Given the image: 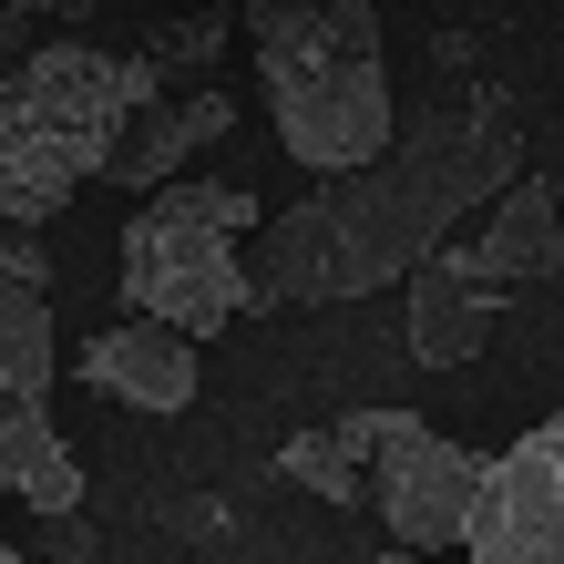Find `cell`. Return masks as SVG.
<instances>
[{
  "label": "cell",
  "instance_id": "obj_14",
  "mask_svg": "<svg viewBox=\"0 0 564 564\" xmlns=\"http://www.w3.org/2000/svg\"><path fill=\"white\" fill-rule=\"evenodd\" d=\"M0 564H31V554H11V544H0Z\"/></svg>",
  "mask_w": 564,
  "mask_h": 564
},
{
  "label": "cell",
  "instance_id": "obj_10",
  "mask_svg": "<svg viewBox=\"0 0 564 564\" xmlns=\"http://www.w3.org/2000/svg\"><path fill=\"white\" fill-rule=\"evenodd\" d=\"M0 503H31V513L83 503V462L52 431V390H0Z\"/></svg>",
  "mask_w": 564,
  "mask_h": 564
},
{
  "label": "cell",
  "instance_id": "obj_12",
  "mask_svg": "<svg viewBox=\"0 0 564 564\" xmlns=\"http://www.w3.org/2000/svg\"><path fill=\"white\" fill-rule=\"evenodd\" d=\"M370 452H380V411H349V421H318L278 452V473L318 503H370Z\"/></svg>",
  "mask_w": 564,
  "mask_h": 564
},
{
  "label": "cell",
  "instance_id": "obj_8",
  "mask_svg": "<svg viewBox=\"0 0 564 564\" xmlns=\"http://www.w3.org/2000/svg\"><path fill=\"white\" fill-rule=\"evenodd\" d=\"M83 390H113V401L134 411H185L195 401V339L164 318H123V328H93V339L73 349Z\"/></svg>",
  "mask_w": 564,
  "mask_h": 564
},
{
  "label": "cell",
  "instance_id": "obj_6",
  "mask_svg": "<svg viewBox=\"0 0 564 564\" xmlns=\"http://www.w3.org/2000/svg\"><path fill=\"white\" fill-rule=\"evenodd\" d=\"M473 564H564V401L482 473L473 503Z\"/></svg>",
  "mask_w": 564,
  "mask_h": 564
},
{
  "label": "cell",
  "instance_id": "obj_4",
  "mask_svg": "<svg viewBox=\"0 0 564 564\" xmlns=\"http://www.w3.org/2000/svg\"><path fill=\"white\" fill-rule=\"evenodd\" d=\"M257 226V185H206V175H175L154 185L134 226H123V308L134 318H164L185 339H216L226 318L257 297L237 237Z\"/></svg>",
  "mask_w": 564,
  "mask_h": 564
},
{
  "label": "cell",
  "instance_id": "obj_5",
  "mask_svg": "<svg viewBox=\"0 0 564 564\" xmlns=\"http://www.w3.org/2000/svg\"><path fill=\"white\" fill-rule=\"evenodd\" d=\"M482 452L421 431L411 411H380V452H370V513L390 523V544L411 554H462L473 544V503H482Z\"/></svg>",
  "mask_w": 564,
  "mask_h": 564
},
{
  "label": "cell",
  "instance_id": "obj_1",
  "mask_svg": "<svg viewBox=\"0 0 564 564\" xmlns=\"http://www.w3.org/2000/svg\"><path fill=\"white\" fill-rule=\"evenodd\" d=\"M503 144H513L503 104H473L462 123H431L421 144L390 134L370 164L328 175L308 206H288L268 226V247H257V268H247L257 297H278V308H328V297H370L380 278L421 268V257L503 185Z\"/></svg>",
  "mask_w": 564,
  "mask_h": 564
},
{
  "label": "cell",
  "instance_id": "obj_9",
  "mask_svg": "<svg viewBox=\"0 0 564 564\" xmlns=\"http://www.w3.org/2000/svg\"><path fill=\"white\" fill-rule=\"evenodd\" d=\"M62 339H52V257L31 247V226L0 237V390H52Z\"/></svg>",
  "mask_w": 564,
  "mask_h": 564
},
{
  "label": "cell",
  "instance_id": "obj_2",
  "mask_svg": "<svg viewBox=\"0 0 564 564\" xmlns=\"http://www.w3.org/2000/svg\"><path fill=\"white\" fill-rule=\"evenodd\" d=\"M154 93L164 73L144 52H93V42H42L21 73H0V216L52 226L113 164L123 123Z\"/></svg>",
  "mask_w": 564,
  "mask_h": 564
},
{
  "label": "cell",
  "instance_id": "obj_11",
  "mask_svg": "<svg viewBox=\"0 0 564 564\" xmlns=\"http://www.w3.org/2000/svg\"><path fill=\"white\" fill-rule=\"evenodd\" d=\"M226 123H237V104H226V93H185V104H164V93H154V104L123 123V144H113V164H104V175L154 195V185H175L185 164L226 134Z\"/></svg>",
  "mask_w": 564,
  "mask_h": 564
},
{
  "label": "cell",
  "instance_id": "obj_13",
  "mask_svg": "<svg viewBox=\"0 0 564 564\" xmlns=\"http://www.w3.org/2000/svg\"><path fill=\"white\" fill-rule=\"evenodd\" d=\"M380 564H431V554H411V544H390V554H380Z\"/></svg>",
  "mask_w": 564,
  "mask_h": 564
},
{
  "label": "cell",
  "instance_id": "obj_15",
  "mask_svg": "<svg viewBox=\"0 0 564 564\" xmlns=\"http://www.w3.org/2000/svg\"><path fill=\"white\" fill-rule=\"evenodd\" d=\"M554 11H564V0H554Z\"/></svg>",
  "mask_w": 564,
  "mask_h": 564
},
{
  "label": "cell",
  "instance_id": "obj_3",
  "mask_svg": "<svg viewBox=\"0 0 564 564\" xmlns=\"http://www.w3.org/2000/svg\"><path fill=\"white\" fill-rule=\"evenodd\" d=\"M247 52H257V83H268L278 144L308 175H349L401 134L370 0H247Z\"/></svg>",
  "mask_w": 564,
  "mask_h": 564
},
{
  "label": "cell",
  "instance_id": "obj_7",
  "mask_svg": "<svg viewBox=\"0 0 564 564\" xmlns=\"http://www.w3.org/2000/svg\"><path fill=\"white\" fill-rule=\"evenodd\" d=\"M492 308H503V278L473 257V237H442L421 257V288H411V349L431 370H462V359L482 349Z\"/></svg>",
  "mask_w": 564,
  "mask_h": 564
}]
</instances>
